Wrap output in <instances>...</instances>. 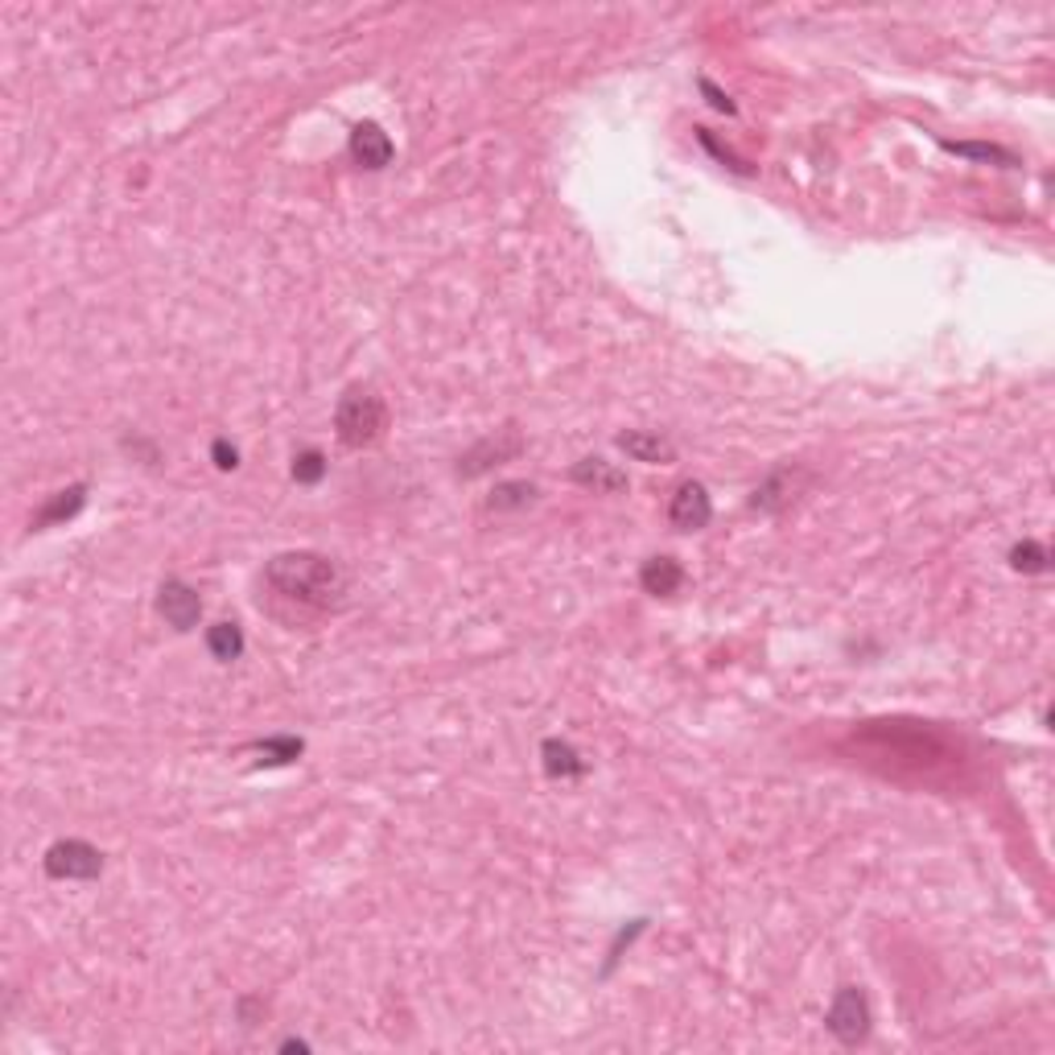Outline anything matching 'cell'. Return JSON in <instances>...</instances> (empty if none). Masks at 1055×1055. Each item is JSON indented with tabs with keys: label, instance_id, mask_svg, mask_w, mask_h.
<instances>
[{
	"label": "cell",
	"instance_id": "cell-1",
	"mask_svg": "<svg viewBox=\"0 0 1055 1055\" xmlns=\"http://www.w3.org/2000/svg\"><path fill=\"white\" fill-rule=\"evenodd\" d=\"M264 586L273 589L281 603H294L297 610L326 615L347 603V573L322 553H276L264 566Z\"/></svg>",
	"mask_w": 1055,
	"mask_h": 1055
},
{
	"label": "cell",
	"instance_id": "cell-2",
	"mask_svg": "<svg viewBox=\"0 0 1055 1055\" xmlns=\"http://www.w3.org/2000/svg\"><path fill=\"white\" fill-rule=\"evenodd\" d=\"M384 430H388V405H384V396H380L375 388L355 384V388H347L343 396H338L334 433H338L343 446L368 450V446H375V442L384 437Z\"/></svg>",
	"mask_w": 1055,
	"mask_h": 1055
},
{
	"label": "cell",
	"instance_id": "cell-3",
	"mask_svg": "<svg viewBox=\"0 0 1055 1055\" xmlns=\"http://www.w3.org/2000/svg\"><path fill=\"white\" fill-rule=\"evenodd\" d=\"M41 866H46L50 879H59V882H87V879H99L103 854H99L91 841L66 837V841H54V845L46 849Z\"/></svg>",
	"mask_w": 1055,
	"mask_h": 1055
},
{
	"label": "cell",
	"instance_id": "cell-4",
	"mask_svg": "<svg viewBox=\"0 0 1055 1055\" xmlns=\"http://www.w3.org/2000/svg\"><path fill=\"white\" fill-rule=\"evenodd\" d=\"M824 1027L845 1043V1047H858L861 1039L870 1035V1002L861 994L858 985H841L829 1015H824Z\"/></svg>",
	"mask_w": 1055,
	"mask_h": 1055
},
{
	"label": "cell",
	"instance_id": "cell-5",
	"mask_svg": "<svg viewBox=\"0 0 1055 1055\" xmlns=\"http://www.w3.org/2000/svg\"><path fill=\"white\" fill-rule=\"evenodd\" d=\"M520 450H524V437H520V430H516V425H504V430H495L491 437H483L479 446H470V450L462 454V462H458V474H462V479L487 474L491 467H499V462H511V458H516Z\"/></svg>",
	"mask_w": 1055,
	"mask_h": 1055
},
{
	"label": "cell",
	"instance_id": "cell-6",
	"mask_svg": "<svg viewBox=\"0 0 1055 1055\" xmlns=\"http://www.w3.org/2000/svg\"><path fill=\"white\" fill-rule=\"evenodd\" d=\"M157 610H161V619L174 626V631H195L198 619H202V598L182 578H165L161 589H157Z\"/></svg>",
	"mask_w": 1055,
	"mask_h": 1055
},
{
	"label": "cell",
	"instance_id": "cell-7",
	"mask_svg": "<svg viewBox=\"0 0 1055 1055\" xmlns=\"http://www.w3.org/2000/svg\"><path fill=\"white\" fill-rule=\"evenodd\" d=\"M668 520H672V528H681V532H702L713 520V499H709L705 483H697V479L681 483L677 495H672V504H668Z\"/></svg>",
	"mask_w": 1055,
	"mask_h": 1055
},
{
	"label": "cell",
	"instance_id": "cell-8",
	"mask_svg": "<svg viewBox=\"0 0 1055 1055\" xmlns=\"http://www.w3.org/2000/svg\"><path fill=\"white\" fill-rule=\"evenodd\" d=\"M804 483H808V474H804L800 467H792V462H787V467H780V470H771L759 487H755V495H750V508H755V511L787 508Z\"/></svg>",
	"mask_w": 1055,
	"mask_h": 1055
},
{
	"label": "cell",
	"instance_id": "cell-9",
	"mask_svg": "<svg viewBox=\"0 0 1055 1055\" xmlns=\"http://www.w3.org/2000/svg\"><path fill=\"white\" fill-rule=\"evenodd\" d=\"M392 137L375 124V120H363V124H355L351 133V157L363 165V170H384V165H392Z\"/></svg>",
	"mask_w": 1055,
	"mask_h": 1055
},
{
	"label": "cell",
	"instance_id": "cell-10",
	"mask_svg": "<svg viewBox=\"0 0 1055 1055\" xmlns=\"http://www.w3.org/2000/svg\"><path fill=\"white\" fill-rule=\"evenodd\" d=\"M569 479L578 487L594 491V495H619V491H626V470H619L615 462H606V458H582L578 467L569 470Z\"/></svg>",
	"mask_w": 1055,
	"mask_h": 1055
},
{
	"label": "cell",
	"instance_id": "cell-11",
	"mask_svg": "<svg viewBox=\"0 0 1055 1055\" xmlns=\"http://www.w3.org/2000/svg\"><path fill=\"white\" fill-rule=\"evenodd\" d=\"M619 450L626 454V458H635V462H660V467H668V462H677V446L668 442L665 433H651V430H626L619 433Z\"/></svg>",
	"mask_w": 1055,
	"mask_h": 1055
},
{
	"label": "cell",
	"instance_id": "cell-12",
	"mask_svg": "<svg viewBox=\"0 0 1055 1055\" xmlns=\"http://www.w3.org/2000/svg\"><path fill=\"white\" fill-rule=\"evenodd\" d=\"M83 504H87V487L83 483H71V487H62L59 495H50L46 504H41V511L34 516V528H54V524H66V520H75L78 511H83Z\"/></svg>",
	"mask_w": 1055,
	"mask_h": 1055
},
{
	"label": "cell",
	"instance_id": "cell-13",
	"mask_svg": "<svg viewBox=\"0 0 1055 1055\" xmlns=\"http://www.w3.org/2000/svg\"><path fill=\"white\" fill-rule=\"evenodd\" d=\"M541 759H545L548 780H582V775H586V759H582L566 738H545Z\"/></svg>",
	"mask_w": 1055,
	"mask_h": 1055
},
{
	"label": "cell",
	"instance_id": "cell-14",
	"mask_svg": "<svg viewBox=\"0 0 1055 1055\" xmlns=\"http://www.w3.org/2000/svg\"><path fill=\"white\" fill-rule=\"evenodd\" d=\"M640 586H644L647 594H656V598L677 594V589L684 586L681 561H672V557H651V561H644V569H640Z\"/></svg>",
	"mask_w": 1055,
	"mask_h": 1055
},
{
	"label": "cell",
	"instance_id": "cell-15",
	"mask_svg": "<svg viewBox=\"0 0 1055 1055\" xmlns=\"http://www.w3.org/2000/svg\"><path fill=\"white\" fill-rule=\"evenodd\" d=\"M207 651L215 656L219 665H232V660H239L244 656V626L239 623H215L211 631H207Z\"/></svg>",
	"mask_w": 1055,
	"mask_h": 1055
},
{
	"label": "cell",
	"instance_id": "cell-16",
	"mask_svg": "<svg viewBox=\"0 0 1055 1055\" xmlns=\"http://www.w3.org/2000/svg\"><path fill=\"white\" fill-rule=\"evenodd\" d=\"M940 149H948V153L957 157H973V161H994V165H1006V170H1015L1018 157L1010 153V149H1002V145H978V140H940Z\"/></svg>",
	"mask_w": 1055,
	"mask_h": 1055
},
{
	"label": "cell",
	"instance_id": "cell-17",
	"mask_svg": "<svg viewBox=\"0 0 1055 1055\" xmlns=\"http://www.w3.org/2000/svg\"><path fill=\"white\" fill-rule=\"evenodd\" d=\"M536 499V487L532 483H499V487L491 491V499H487V508L491 511H520V508H528Z\"/></svg>",
	"mask_w": 1055,
	"mask_h": 1055
},
{
	"label": "cell",
	"instance_id": "cell-18",
	"mask_svg": "<svg viewBox=\"0 0 1055 1055\" xmlns=\"http://www.w3.org/2000/svg\"><path fill=\"white\" fill-rule=\"evenodd\" d=\"M301 750H306V743H301V738H289V734H276V738L256 743V755H260L264 767H285V762H294Z\"/></svg>",
	"mask_w": 1055,
	"mask_h": 1055
},
{
	"label": "cell",
	"instance_id": "cell-19",
	"mask_svg": "<svg viewBox=\"0 0 1055 1055\" xmlns=\"http://www.w3.org/2000/svg\"><path fill=\"white\" fill-rule=\"evenodd\" d=\"M1010 566L1018 573H1047L1052 569V553L1039 545V541H1022V545L1010 548Z\"/></svg>",
	"mask_w": 1055,
	"mask_h": 1055
},
{
	"label": "cell",
	"instance_id": "cell-20",
	"mask_svg": "<svg viewBox=\"0 0 1055 1055\" xmlns=\"http://www.w3.org/2000/svg\"><path fill=\"white\" fill-rule=\"evenodd\" d=\"M294 483H301V487H313V483H322V474H326V458L318 450H301L294 458Z\"/></svg>",
	"mask_w": 1055,
	"mask_h": 1055
},
{
	"label": "cell",
	"instance_id": "cell-21",
	"mask_svg": "<svg viewBox=\"0 0 1055 1055\" xmlns=\"http://www.w3.org/2000/svg\"><path fill=\"white\" fill-rule=\"evenodd\" d=\"M697 140H702L705 149H709V153L718 157V161H722V165H730V170H734V174H750V165H746L743 157L734 153V149H725V145H718V140H713V133H709V128H697Z\"/></svg>",
	"mask_w": 1055,
	"mask_h": 1055
},
{
	"label": "cell",
	"instance_id": "cell-22",
	"mask_svg": "<svg viewBox=\"0 0 1055 1055\" xmlns=\"http://www.w3.org/2000/svg\"><path fill=\"white\" fill-rule=\"evenodd\" d=\"M211 458H215L219 470H235V467H239V450H235L227 437H215V446H211Z\"/></svg>",
	"mask_w": 1055,
	"mask_h": 1055
},
{
	"label": "cell",
	"instance_id": "cell-23",
	"mask_svg": "<svg viewBox=\"0 0 1055 1055\" xmlns=\"http://www.w3.org/2000/svg\"><path fill=\"white\" fill-rule=\"evenodd\" d=\"M702 91H705V96H709V103H713L718 112H725V116H734V112H738V108L730 103V96H725V91H718V87H713L709 78H702Z\"/></svg>",
	"mask_w": 1055,
	"mask_h": 1055
},
{
	"label": "cell",
	"instance_id": "cell-24",
	"mask_svg": "<svg viewBox=\"0 0 1055 1055\" xmlns=\"http://www.w3.org/2000/svg\"><path fill=\"white\" fill-rule=\"evenodd\" d=\"M281 1052H310V1043H306V1039H285Z\"/></svg>",
	"mask_w": 1055,
	"mask_h": 1055
}]
</instances>
